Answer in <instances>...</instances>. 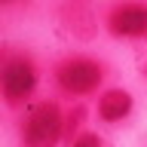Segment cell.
I'll use <instances>...</instances> for the list:
<instances>
[{
  "label": "cell",
  "instance_id": "obj_1",
  "mask_svg": "<svg viewBox=\"0 0 147 147\" xmlns=\"http://www.w3.org/2000/svg\"><path fill=\"white\" fill-rule=\"evenodd\" d=\"M61 138V113L55 104H37L25 119V144L28 147H55Z\"/></svg>",
  "mask_w": 147,
  "mask_h": 147
},
{
  "label": "cell",
  "instance_id": "obj_2",
  "mask_svg": "<svg viewBox=\"0 0 147 147\" xmlns=\"http://www.w3.org/2000/svg\"><path fill=\"white\" fill-rule=\"evenodd\" d=\"M37 86V74H34V64L28 58H12L6 61L3 67V95L6 101H22L28 98Z\"/></svg>",
  "mask_w": 147,
  "mask_h": 147
},
{
  "label": "cell",
  "instance_id": "obj_3",
  "mask_svg": "<svg viewBox=\"0 0 147 147\" xmlns=\"http://www.w3.org/2000/svg\"><path fill=\"white\" fill-rule=\"evenodd\" d=\"M58 83H61L67 92H74V95H86V92H92L101 83V67L86 61V58L67 61L61 71H58Z\"/></svg>",
  "mask_w": 147,
  "mask_h": 147
},
{
  "label": "cell",
  "instance_id": "obj_4",
  "mask_svg": "<svg viewBox=\"0 0 147 147\" xmlns=\"http://www.w3.org/2000/svg\"><path fill=\"white\" fill-rule=\"evenodd\" d=\"M110 31L119 37L147 34V6H123L110 16Z\"/></svg>",
  "mask_w": 147,
  "mask_h": 147
},
{
  "label": "cell",
  "instance_id": "obj_5",
  "mask_svg": "<svg viewBox=\"0 0 147 147\" xmlns=\"http://www.w3.org/2000/svg\"><path fill=\"white\" fill-rule=\"evenodd\" d=\"M129 110H132V98H129V92H119V89L104 92V98H101V104H98L101 119H107V123H117V119H123Z\"/></svg>",
  "mask_w": 147,
  "mask_h": 147
},
{
  "label": "cell",
  "instance_id": "obj_6",
  "mask_svg": "<svg viewBox=\"0 0 147 147\" xmlns=\"http://www.w3.org/2000/svg\"><path fill=\"white\" fill-rule=\"evenodd\" d=\"M74 147H101V141H98L95 135H83V138L74 141Z\"/></svg>",
  "mask_w": 147,
  "mask_h": 147
},
{
  "label": "cell",
  "instance_id": "obj_7",
  "mask_svg": "<svg viewBox=\"0 0 147 147\" xmlns=\"http://www.w3.org/2000/svg\"><path fill=\"white\" fill-rule=\"evenodd\" d=\"M141 71L147 74V52H144V58H141Z\"/></svg>",
  "mask_w": 147,
  "mask_h": 147
},
{
  "label": "cell",
  "instance_id": "obj_8",
  "mask_svg": "<svg viewBox=\"0 0 147 147\" xmlns=\"http://www.w3.org/2000/svg\"><path fill=\"white\" fill-rule=\"evenodd\" d=\"M3 3H16V0H3Z\"/></svg>",
  "mask_w": 147,
  "mask_h": 147
}]
</instances>
